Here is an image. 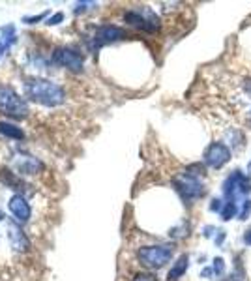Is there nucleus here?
Returning <instances> with one entry per match:
<instances>
[{
	"instance_id": "16",
	"label": "nucleus",
	"mask_w": 251,
	"mask_h": 281,
	"mask_svg": "<svg viewBox=\"0 0 251 281\" xmlns=\"http://www.w3.org/2000/svg\"><path fill=\"white\" fill-rule=\"evenodd\" d=\"M214 272H215V274H219V275L225 272V264H223V259H215V261H214Z\"/></svg>"
},
{
	"instance_id": "13",
	"label": "nucleus",
	"mask_w": 251,
	"mask_h": 281,
	"mask_svg": "<svg viewBox=\"0 0 251 281\" xmlns=\"http://www.w3.org/2000/svg\"><path fill=\"white\" fill-rule=\"evenodd\" d=\"M236 215V204L233 203V201H229L227 204H223V210H222V217L227 222V220H231V217H234Z\"/></svg>"
},
{
	"instance_id": "12",
	"label": "nucleus",
	"mask_w": 251,
	"mask_h": 281,
	"mask_svg": "<svg viewBox=\"0 0 251 281\" xmlns=\"http://www.w3.org/2000/svg\"><path fill=\"white\" fill-rule=\"evenodd\" d=\"M0 133H4L6 137H13V139H23V132L19 128L8 124V122H0Z\"/></svg>"
},
{
	"instance_id": "3",
	"label": "nucleus",
	"mask_w": 251,
	"mask_h": 281,
	"mask_svg": "<svg viewBox=\"0 0 251 281\" xmlns=\"http://www.w3.org/2000/svg\"><path fill=\"white\" fill-rule=\"evenodd\" d=\"M125 23L143 32H158L160 30V17L150 8H133L124 15Z\"/></svg>"
},
{
	"instance_id": "20",
	"label": "nucleus",
	"mask_w": 251,
	"mask_h": 281,
	"mask_svg": "<svg viewBox=\"0 0 251 281\" xmlns=\"http://www.w3.org/2000/svg\"><path fill=\"white\" fill-rule=\"evenodd\" d=\"M249 116H251V111H249Z\"/></svg>"
},
{
	"instance_id": "15",
	"label": "nucleus",
	"mask_w": 251,
	"mask_h": 281,
	"mask_svg": "<svg viewBox=\"0 0 251 281\" xmlns=\"http://www.w3.org/2000/svg\"><path fill=\"white\" fill-rule=\"evenodd\" d=\"M251 214V201H244L242 212H240V220H247V215Z\"/></svg>"
},
{
	"instance_id": "19",
	"label": "nucleus",
	"mask_w": 251,
	"mask_h": 281,
	"mask_svg": "<svg viewBox=\"0 0 251 281\" xmlns=\"http://www.w3.org/2000/svg\"><path fill=\"white\" fill-rule=\"evenodd\" d=\"M227 281H242V277H240V275H236V274H233Z\"/></svg>"
},
{
	"instance_id": "7",
	"label": "nucleus",
	"mask_w": 251,
	"mask_h": 281,
	"mask_svg": "<svg viewBox=\"0 0 251 281\" xmlns=\"http://www.w3.org/2000/svg\"><path fill=\"white\" fill-rule=\"evenodd\" d=\"M231 162V148L225 143H212L204 152V163L212 169H222Z\"/></svg>"
},
{
	"instance_id": "1",
	"label": "nucleus",
	"mask_w": 251,
	"mask_h": 281,
	"mask_svg": "<svg viewBox=\"0 0 251 281\" xmlns=\"http://www.w3.org/2000/svg\"><path fill=\"white\" fill-rule=\"evenodd\" d=\"M24 96L30 98L32 102L42 103V105H60L66 100V92L64 88L56 83L51 81H43V79H30L24 83Z\"/></svg>"
},
{
	"instance_id": "10",
	"label": "nucleus",
	"mask_w": 251,
	"mask_h": 281,
	"mask_svg": "<svg viewBox=\"0 0 251 281\" xmlns=\"http://www.w3.org/2000/svg\"><path fill=\"white\" fill-rule=\"evenodd\" d=\"M8 208H10V212L17 217L19 222H23V223L28 222L30 215H32V208H30V204L26 203V199H24L21 193H17V195H13V197L10 199Z\"/></svg>"
},
{
	"instance_id": "4",
	"label": "nucleus",
	"mask_w": 251,
	"mask_h": 281,
	"mask_svg": "<svg viewBox=\"0 0 251 281\" xmlns=\"http://www.w3.org/2000/svg\"><path fill=\"white\" fill-rule=\"evenodd\" d=\"M173 184L174 190L180 193V197L184 199V201H195V199H201L204 195L203 182L190 173H180L174 178Z\"/></svg>"
},
{
	"instance_id": "2",
	"label": "nucleus",
	"mask_w": 251,
	"mask_h": 281,
	"mask_svg": "<svg viewBox=\"0 0 251 281\" xmlns=\"http://www.w3.org/2000/svg\"><path fill=\"white\" fill-rule=\"evenodd\" d=\"M171 259H173L171 245H143L137 252V261L148 270L163 268Z\"/></svg>"
},
{
	"instance_id": "14",
	"label": "nucleus",
	"mask_w": 251,
	"mask_h": 281,
	"mask_svg": "<svg viewBox=\"0 0 251 281\" xmlns=\"http://www.w3.org/2000/svg\"><path fill=\"white\" fill-rule=\"evenodd\" d=\"M132 281H158V279H155V275L150 274V272H141V274L133 275Z\"/></svg>"
},
{
	"instance_id": "18",
	"label": "nucleus",
	"mask_w": 251,
	"mask_h": 281,
	"mask_svg": "<svg viewBox=\"0 0 251 281\" xmlns=\"http://www.w3.org/2000/svg\"><path fill=\"white\" fill-rule=\"evenodd\" d=\"M244 242L247 245H251V231H247V233L244 234Z\"/></svg>"
},
{
	"instance_id": "6",
	"label": "nucleus",
	"mask_w": 251,
	"mask_h": 281,
	"mask_svg": "<svg viewBox=\"0 0 251 281\" xmlns=\"http://www.w3.org/2000/svg\"><path fill=\"white\" fill-rule=\"evenodd\" d=\"M251 192V180L242 174L240 171H234L225 182H223V195L231 201H236L242 195H247Z\"/></svg>"
},
{
	"instance_id": "11",
	"label": "nucleus",
	"mask_w": 251,
	"mask_h": 281,
	"mask_svg": "<svg viewBox=\"0 0 251 281\" xmlns=\"http://www.w3.org/2000/svg\"><path fill=\"white\" fill-rule=\"evenodd\" d=\"M187 264H190V257L187 255H182V257L174 263V266L171 268V272H169V281H176V279H180L182 275L185 274V270H187Z\"/></svg>"
},
{
	"instance_id": "5",
	"label": "nucleus",
	"mask_w": 251,
	"mask_h": 281,
	"mask_svg": "<svg viewBox=\"0 0 251 281\" xmlns=\"http://www.w3.org/2000/svg\"><path fill=\"white\" fill-rule=\"evenodd\" d=\"M0 111L15 118H23L28 114V105L10 86H2L0 88Z\"/></svg>"
},
{
	"instance_id": "8",
	"label": "nucleus",
	"mask_w": 251,
	"mask_h": 281,
	"mask_svg": "<svg viewBox=\"0 0 251 281\" xmlns=\"http://www.w3.org/2000/svg\"><path fill=\"white\" fill-rule=\"evenodd\" d=\"M125 32L120 26L116 24H103L100 28L94 32V36H92V43H90V47H102L105 43H113L120 38H124Z\"/></svg>"
},
{
	"instance_id": "9",
	"label": "nucleus",
	"mask_w": 251,
	"mask_h": 281,
	"mask_svg": "<svg viewBox=\"0 0 251 281\" xmlns=\"http://www.w3.org/2000/svg\"><path fill=\"white\" fill-rule=\"evenodd\" d=\"M53 60L58 64V66H66L73 72H79L83 68V56L75 51H70V49H58L54 51Z\"/></svg>"
},
{
	"instance_id": "17",
	"label": "nucleus",
	"mask_w": 251,
	"mask_h": 281,
	"mask_svg": "<svg viewBox=\"0 0 251 281\" xmlns=\"http://www.w3.org/2000/svg\"><path fill=\"white\" fill-rule=\"evenodd\" d=\"M210 210H214V212H222V210H223L222 201H219V199H214V201H212V204H210Z\"/></svg>"
}]
</instances>
